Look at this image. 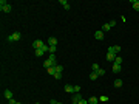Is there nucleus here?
I'll return each mask as SVG.
<instances>
[{
    "label": "nucleus",
    "instance_id": "22",
    "mask_svg": "<svg viewBox=\"0 0 139 104\" xmlns=\"http://www.w3.org/2000/svg\"><path fill=\"white\" fill-rule=\"evenodd\" d=\"M133 9H135V11H139V0H136L135 3H133Z\"/></svg>",
    "mask_w": 139,
    "mask_h": 104
},
{
    "label": "nucleus",
    "instance_id": "33",
    "mask_svg": "<svg viewBox=\"0 0 139 104\" xmlns=\"http://www.w3.org/2000/svg\"><path fill=\"white\" fill-rule=\"evenodd\" d=\"M57 104H63V103H60V101H57Z\"/></svg>",
    "mask_w": 139,
    "mask_h": 104
},
{
    "label": "nucleus",
    "instance_id": "21",
    "mask_svg": "<svg viewBox=\"0 0 139 104\" xmlns=\"http://www.w3.org/2000/svg\"><path fill=\"white\" fill-rule=\"evenodd\" d=\"M110 30H111V28H110V25H108V23H105V25L102 26V31H104V33H107V31H110Z\"/></svg>",
    "mask_w": 139,
    "mask_h": 104
},
{
    "label": "nucleus",
    "instance_id": "23",
    "mask_svg": "<svg viewBox=\"0 0 139 104\" xmlns=\"http://www.w3.org/2000/svg\"><path fill=\"white\" fill-rule=\"evenodd\" d=\"M99 68H100V67H99V64H93V65H91V71H97Z\"/></svg>",
    "mask_w": 139,
    "mask_h": 104
},
{
    "label": "nucleus",
    "instance_id": "30",
    "mask_svg": "<svg viewBox=\"0 0 139 104\" xmlns=\"http://www.w3.org/2000/svg\"><path fill=\"white\" fill-rule=\"evenodd\" d=\"M77 104H90V103H88V101H87V100H84V98H82V100H81V101H79V103H77Z\"/></svg>",
    "mask_w": 139,
    "mask_h": 104
},
{
    "label": "nucleus",
    "instance_id": "9",
    "mask_svg": "<svg viewBox=\"0 0 139 104\" xmlns=\"http://www.w3.org/2000/svg\"><path fill=\"white\" fill-rule=\"evenodd\" d=\"M45 53H46V51H45L43 48H37V50H34V54H36L37 58H40V56H43Z\"/></svg>",
    "mask_w": 139,
    "mask_h": 104
},
{
    "label": "nucleus",
    "instance_id": "24",
    "mask_svg": "<svg viewBox=\"0 0 139 104\" xmlns=\"http://www.w3.org/2000/svg\"><path fill=\"white\" fill-rule=\"evenodd\" d=\"M96 73H97V76H104V75H105V70H104V68H99Z\"/></svg>",
    "mask_w": 139,
    "mask_h": 104
},
{
    "label": "nucleus",
    "instance_id": "27",
    "mask_svg": "<svg viewBox=\"0 0 139 104\" xmlns=\"http://www.w3.org/2000/svg\"><path fill=\"white\" fill-rule=\"evenodd\" d=\"M48 59H51L53 62H54V65H57V64H56V54H50V58H48Z\"/></svg>",
    "mask_w": 139,
    "mask_h": 104
},
{
    "label": "nucleus",
    "instance_id": "3",
    "mask_svg": "<svg viewBox=\"0 0 139 104\" xmlns=\"http://www.w3.org/2000/svg\"><path fill=\"white\" fill-rule=\"evenodd\" d=\"M45 45H46V44H45V42H42L40 39H36V41L33 42V48H34V50H37V48H43Z\"/></svg>",
    "mask_w": 139,
    "mask_h": 104
},
{
    "label": "nucleus",
    "instance_id": "29",
    "mask_svg": "<svg viewBox=\"0 0 139 104\" xmlns=\"http://www.w3.org/2000/svg\"><path fill=\"white\" fill-rule=\"evenodd\" d=\"M108 25H110V28L116 26V20H110V22H108Z\"/></svg>",
    "mask_w": 139,
    "mask_h": 104
},
{
    "label": "nucleus",
    "instance_id": "5",
    "mask_svg": "<svg viewBox=\"0 0 139 104\" xmlns=\"http://www.w3.org/2000/svg\"><path fill=\"white\" fill-rule=\"evenodd\" d=\"M108 51L110 53H119L121 51V47H119V45H111L110 48H108Z\"/></svg>",
    "mask_w": 139,
    "mask_h": 104
},
{
    "label": "nucleus",
    "instance_id": "20",
    "mask_svg": "<svg viewBox=\"0 0 139 104\" xmlns=\"http://www.w3.org/2000/svg\"><path fill=\"white\" fill-rule=\"evenodd\" d=\"M114 64H117V65H122V58H121V56H116V59H114Z\"/></svg>",
    "mask_w": 139,
    "mask_h": 104
},
{
    "label": "nucleus",
    "instance_id": "17",
    "mask_svg": "<svg viewBox=\"0 0 139 104\" xmlns=\"http://www.w3.org/2000/svg\"><path fill=\"white\" fill-rule=\"evenodd\" d=\"M99 76H97V73H96V71H91V73H90V79H91V81H94V79H97Z\"/></svg>",
    "mask_w": 139,
    "mask_h": 104
},
{
    "label": "nucleus",
    "instance_id": "25",
    "mask_svg": "<svg viewBox=\"0 0 139 104\" xmlns=\"http://www.w3.org/2000/svg\"><path fill=\"white\" fill-rule=\"evenodd\" d=\"M56 71L62 73V71H63V67H62V65H56Z\"/></svg>",
    "mask_w": 139,
    "mask_h": 104
},
{
    "label": "nucleus",
    "instance_id": "18",
    "mask_svg": "<svg viewBox=\"0 0 139 104\" xmlns=\"http://www.w3.org/2000/svg\"><path fill=\"white\" fill-rule=\"evenodd\" d=\"M108 101V96L107 95H102V96H99V103H107Z\"/></svg>",
    "mask_w": 139,
    "mask_h": 104
},
{
    "label": "nucleus",
    "instance_id": "4",
    "mask_svg": "<svg viewBox=\"0 0 139 104\" xmlns=\"http://www.w3.org/2000/svg\"><path fill=\"white\" fill-rule=\"evenodd\" d=\"M116 56L117 54H114V53H107V61H108V62H114V59H116Z\"/></svg>",
    "mask_w": 139,
    "mask_h": 104
},
{
    "label": "nucleus",
    "instance_id": "31",
    "mask_svg": "<svg viewBox=\"0 0 139 104\" xmlns=\"http://www.w3.org/2000/svg\"><path fill=\"white\" fill-rule=\"evenodd\" d=\"M9 104H17V101H15L14 98H12V100H9Z\"/></svg>",
    "mask_w": 139,
    "mask_h": 104
},
{
    "label": "nucleus",
    "instance_id": "8",
    "mask_svg": "<svg viewBox=\"0 0 139 104\" xmlns=\"http://www.w3.org/2000/svg\"><path fill=\"white\" fill-rule=\"evenodd\" d=\"M46 44L50 45V47H53V45H54V47H56V45H57V39L51 36V37H50V39H48V42H46Z\"/></svg>",
    "mask_w": 139,
    "mask_h": 104
},
{
    "label": "nucleus",
    "instance_id": "14",
    "mask_svg": "<svg viewBox=\"0 0 139 104\" xmlns=\"http://www.w3.org/2000/svg\"><path fill=\"white\" fill-rule=\"evenodd\" d=\"M65 92H74V86H71V84H66V86H65Z\"/></svg>",
    "mask_w": 139,
    "mask_h": 104
},
{
    "label": "nucleus",
    "instance_id": "13",
    "mask_svg": "<svg viewBox=\"0 0 139 104\" xmlns=\"http://www.w3.org/2000/svg\"><path fill=\"white\" fill-rule=\"evenodd\" d=\"M60 5H62V6L65 8L66 11H68V9H70V3H68V2H66V0H60Z\"/></svg>",
    "mask_w": 139,
    "mask_h": 104
},
{
    "label": "nucleus",
    "instance_id": "1",
    "mask_svg": "<svg viewBox=\"0 0 139 104\" xmlns=\"http://www.w3.org/2000/svg\"><path fill=\"white\" fill-rule=\"evenodd\" d=\"M0 11H2V12H11L12 11V6L8 3L6 0H0Z\"/></svg>",
    "mask_w": 139,
    "mask_h": 104
},
{
    "label": "nucleus",
    "instance_id": "15",
    "mask_svg": "<svg viewBox=\"0 0 139 104\" xmlns=\"http://www.w3.org/2000/svg\"><path fill=\"white\" fill-rule=\"evenodd\" d=\"M88 103H90V104H97V103H99V98H96V96H91Z\"/></svg>",
    "mask_w": 139,
    "mask_h": 104
},
{
    "label": "nucleus",
    "instance_id": "19",
    "mask_svg": "<svg viewBox=\"0 0 139 104\" xmlns=\"http://www.w3.org/2000/svg\"><path fill=\"white\" fill-rule=\"evenodd\" d=\"M46 71L51 75V76H54V73H56V67H50V68H46Z\"/></svg>",
    "mask_w": 139,
    "mask_h": 104
},
{
    "label": "nucleus",
    "instance_id": "28",
    "mask_svg": "<svg viewBox=\"0 0 139 104\" xmlns=\"http://www.w3.org/2000/svg\"><path fill=\"white\" fill-rule=\"evenodd\" d=\"M74 93H81V86H74Z\"/></svg>",
    "mask_w": 139,
    "mask_h": 104
},
{
    "label": "nucleus",
    "instance_id": "6",
    "mask_svg": "<svg viewBox=\"0 0 139 104\" xmlns=\"http://www.w3.org/2000/svg\"><path fill=\"white\" fill-rule=\"evenodd\" d=\"M104 34H105V33H104V31H100V30L96 31V33H94V39H97V41H102V39H104Z\"/></svg>",
    "mask_w": 139,
    "mask_h": 104
},
{
    "label": "nucleus",
    "instance_id": "32",
    "mask_svg": "<svg viewBox=\"0 0 139 104\" xmlns=\"http://www.w3.org/2000/svg\"><path fill=\"white\" fill-rule=\"evenodd\" d=\"M50 104H57V101H56V100H51V101H50Z\"/></svg>",
    "mask_w": 139,
    "mask_h": 104
},
{
    "label": "nucleus",
    "instance_id": "16",
    "mask_svg": "<svg viewBox=\"0 0 139 104\" xmlns=\"http://www.w3.org/2000/svg\"><path fill=\"white\" fill-rule=\"evenodd\" d=\"M114 87H122V79H114Z\"/></svg>",
    "mask_w": 139,
    "mask_h": 104
},
{
    "label": "nucleus",
    "instance_id": "10",
    "mask_svg": "<svg viewBox=\"0 0 139 104\" xmlns=\"http://www.w3.org/2000/svg\"><path fill=\"white\" fill-rule=\"evenodd\" d=\"M43 67L50 68V67H56V65H54V62H53L51 59H46V61H45V62H43Z\"/></svg>",
    "mask_w": 139,
    "mask_h": 104
},
{
    "label": "nucleus",
    "instance_id": "11",
    "mask_svg": "<svg viewBox=\"0 0 139 104\" xmlns=\"http://www.w3.org/2000/svg\"><path fill=\"white\" fill-rule=\"evenodd\" d=\"M121 65H117V64H114L113 62V67H111V70H113V73H119V71H121Z\"/></svg>",
    "mask_w": 139,
    "mask_h": 104
},
{
    "label": "nucleus",
    "instance_id": "7",
    "mask_svg": "<svg viewBox=\"0 0 139 104\" xmlns=\"http://www.w3.org/2000/svg\"><path fill=\"white\" fill-rule=\"evenodd\" d=\"M81 100H82V95H81V93H74V95H73V104H77Z\"/></svg>",
    "mask_w": 139,
    "mask_h": 104
},
{
    "label": "nucleus",
    "instance_id": "2",
    "mask_svg": "<svg viewBox=\"0 0 139 104\" xmlns=\"http://www.w3.org/2000/svg\"><path fill=\"white\" fill-rule=\"evenodd\" d=\"M20 39H22V34L19 33V31H15V33L8 36V42H17V41H20Z\"/></svg>",
    "mask_w": 139,
    "mask_h": 104
},
{
    "label": "nucleus",
    "instance_id": "26",
    "mask_svg": "<svg viewBox=\"0 0 139 104\" xmlns=\"http://www.w3.org/2000/svg\"><path fill=\"white\" fill-rule=\"evenodd\" d=\"M54 78H56V79H62V73L56 71V73H54Z\"/></svg>",
    "mask_w": 139,
    "mask_h": 104
},
{
    "label": "nucleus",
    "instance_id": "12",
    "mask_svg": "<svg viewBox=\"0 0 139 104\" xmlns=\"http://www.w3.org/2000/svg\"><path fill=\"white\" fill-rule=\"evenodd\" d=\"M5 98H6V100L8 101H9V100H12V92H11V90H5Z\"/></svg>",
    "mask_w": 139,
    "mask_h": 104
}]
</instances>
